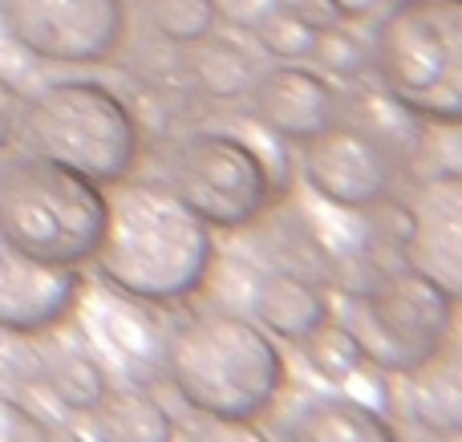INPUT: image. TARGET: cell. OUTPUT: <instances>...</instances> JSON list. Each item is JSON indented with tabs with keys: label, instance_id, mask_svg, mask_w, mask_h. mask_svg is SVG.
Masks as SVG:
<instances>
[{
	"label": "cell",
	"instance_id": "1",
	"mask_svg": "<svg viewBox=\"0 0 462 442\" xmlns=\"http://www.w3.org/2000/svg\"><path fill=\"white\" fill-rule=\"evenodd\" d=\"M94 272L138 305H179L211 276L216 235L167 183L118 179L106 187V232Z\"/></svg>",
	"mask_w": 462,
	"mask_h": 442
},
{
	"label": "cell",
	"instance_id": "2",
	"mask_svg": "<svg viewBox=\"0 0 462 442\" xmlns=\"http://www.w3.org/2000/svg\"><path fill=\"white\" fill-rule=\"evenodd\" d=\"M162 373L203 419L255 422L284 394V354L255 321L199 313L162 341Z\"/></svg>",
	"mask_w": 462,
	"mask_h": 442
},
{
	"label": "cell",
	"instance_id": "3",
	"mask_svg": "<svg viewBox=\"0 0 462 442\" xmlns=\"http://www.w3.org/2000/svg\"><path fill=\"white\" fill-rule=\"evenodd\" d=\"M369 65L398 110L430 126H458L462 0H398L369 41Z\"/></svg>",
	"mask_w": 462,
	"mask_h": 442
},
{
	"label": "cell",
	"instance_id": "4",
	"mask_svg": "<svg viewBox=\"0 0 462 442\" xmlns=\"http://www.w3.org/2000/svg\"><path fill=\"white\" fill-rule=\"evenodd\" d=\"M106 232V187L41 154L0 162V235L24 256L78 268Z\"/></svg>",
	"mask_w": 462,
	"mask_h": 442
},
{
	"label": "cell",
	"instance_id": "5",
	"mask_svg": "<svg viewBox=\"0 0 462 442\" xmlns=\"http://www.w3.org/2000/svg\"><path fill=\"white\" fill-rule=\"evenodd\" d=\"M21 143L29 154L73 167L78 175L110 187L134 170L143 154L130 106L102 81H49L24 102Z\"/></svg>",
	"mask_w": 462,
	"mask_h": 442
},
{
	"label": "cell",
	"instance_id": "6",
	"mask_svg": "<svg viewBox=\"0 0 462 442\" xmlns=\"http://www.w3.org/2000/svg\"><path fill=\"white\" fill-rule=\"evenodd\" d=\"M455 305V292L414 268H402V272H385L374 289L349 292L341 325L374 370L406 378L450 345Z\"/></svg>",
	"mask_w": 462,
	"mask_h": 442
},
{
	"label": "cell",
	"instance_id": "7",
	"mask_svg": "<svg viewBox=\"0 0 462 442\" xmlns=\"http://www.w3.org/2000/svg\"><path fill=\"white\" fill-rule=\"evenodd\" d=\"M167 187L211 227H247L276 203V175L252 143L203 130L179 143Z\"/></svg>",
	"mask_w": 462,
	"mask_h": 442
},
{
	"label": "cell",
	"instance_id": "8",
	"mask_svg": "<svg viewBox=\"0 0 462 442\" xmlns=\"http://www.w3.org/2000/svg\"><path fill=\"white\" fill-rule=\"evenodd\" d=\"M0 24L53 65H106L126 41V0H0Z\"/></svg>",
	"mask_w": 462,
	"mask_h": 442
},
{
	"label": "cell",
	"instance_id": "9",
	"mask_svg": "<svg viewBox=\"0 0 462 442\" xmlns=\"http://www.w3.org/2000/svg\"><path fill=\"white\" fill-rule=\"evenodd\" d=\"M300 175L333 207L369 211L390 199L398 167L377 134L349 122H328L300 143Z\"/></svg>",
	"mask_w": 462,
	"mask_h": 442
},
{
	"label": "cell",
	"instance_id": "10",
	"mask_svg": "<svg viewBox=\"0 0 462 442\" xmlns=\"http://www.w3.org/2000/svg\"><path fill=\"white\" fill-rule=\"evenodd\" d=\"M78 300V268L41 264L0 235V333H45L73 317Z\"/></svg>",
	"mask_w": 462,
	"mask_h": 442
},
{
	"label": "cell",
	"instance_id": "11",
	"mask_svg": "<svg viewBox=\"0 0 462 442\" xmlns=\"http://www.w3.org/2000/svg\"><path fill=\"white\" fill-rule=\"evenodd\" d=\"M247 94H252V118L296 146L337 122V106H341L325 73L300 61H280L268 73H255Z\"/></svg>",
	"mask_w": 462,
	"mask_h": 442
},
{
	"label": "cell",
	"instance_id": "12",
	"mask_svg": "<svg viewBox=\"0 0 462 442\" xmlns=\"http://www.w3.org/2000/svg\"><path fill=\"white\" fill-rule=\"evenodd\" d=\"M458 207H462V183L458 170H439L430 175L410 199V232H406V268L430 276L447 292L458 297Z\"/></svg>",
	"mask_w": 462,
	"mask_h": 442
},
{
	"label": "cell",
	"instance_id": "13",
	"mask_svg": "<svg viewBox=\"0 0 462 442\" xmlns=\"http://www.w3.org/2000/svg\"><path fill=\"white\" fill-rule=\"evenodd\" d=\"M252 313L268 337L300 345L312 329H320L333 317V308H328L325 292L312 281H304L296 272H268L252 297Z\"/></svg>",
	"mask_w": 462,
	"mask_h": 442
},
{
	"label": "cell",
	"instance_id": "14",
	"mask_svg": "<svg viewBox=\"0 0 462 442\" xmlns=\"http://www.w3.org/2000/svg\"><path fill=\"white\" fill-rule=\"evenodd\" d=\"M284 442H406L382 410L349 394L317 398L288 419Z\"/></svg>",
	"mask_w": 462,
	"mask_h": 442
},
{
	"label": "cell",
	"instance_id": "15",
	"mask_svg": "<svg viewBox=\"0 0 462 442\" xmlns=\"http://www.w3.org/2000/svg\"><path fill=\"white\" fill-rule=\"evenodd\" d=\"M86 414L94 442H179V422L143 386L106 390Z\"/></svg>",
	"mask_w": 462,
	"mask_h": 442
},
{
	"label": "cell",
	"instance_id": "16",
	"mask_svg": "<svg viewBox=\"0 0 462 442\" xmlns=\"http://www.w3.org/2000/svg\"><path fill=\"white\" fill-rule=\"evenodd\" d=\"M183 69H187V78H191V86L199 89L203 97H211V102H236V97H244L247 89H252L255 73H260L255 61L236 41L216 37V32L195 41V45H187Z\"/></svg>",
	"mask_w": 462,
	"mask_h": 442
},
{
	"label": "cell",
	"instance_id": "17",
	"mask_svg": "<svg viewBox=\"0 0 462 442\" xmlns=\"http://www.w3.org/2000/svg\"><path fill=\"white\" fill-rule=\"evenodd\" d=\"M45 386L69 410H89L110 390V373L97 357L81 354V349H61L45 362Z\"/></svg>",
	"mask_w": 462,
	"mask_h": 442
},
{
	"label": "cell",
	"instance_id": "18",
	"mask_svg": "<svg viewBox=\"0 0 462 442\" xmlns=\"http://www.w3.org/2000/svg\"><path fill=\"white\" fill-rule=\"evenodd\" d=\"M143 16L167 45H195L219 29L216 0H143Z\"/></svg>",
	"mask_w": 462,
	"mask_h": 442
},
{
	"label": "cell",
	"instance_id": "19",
	"mask_svg": "<svg viewBox=\"0 0 462 442\" xmlns=\"http://www.w3.org/2000/svg\"><path fill=\"white\" fill-rule=\"evenodd\" d=\"M300 354H304V362L320 373V378L341 382V386H345V382H353L369 365L365 357H361L357 341L349 337V329H345L341 321H333V317L300 341Z\"/></svg>",
	"mask_w": 462,
	"mask_h": 442
},
{
	"label": "cell",
	"instance_id": "20",
	"mask_svg": "<svg viewBox=\"0 0 462 442\" xmlns=\"http://www.w3.org/2000/svg\"><path fill=\"white\" fill-rule=\"evenodd\" d=\"M252 32H255L263 53H272L276 61H304V57L312 53V41H317V29H309L288 0H280L276 8H268V13L255 21Z\"/></svg>",
	"mask_w": 462,
	"mask_h": 442
},
{
	"label": "cell",
	"instance_id": "21",
	"mask_svg": "<svg viewBox=\"0 0 462 442\" xmlns=\"http://www.w3.org/2000/svg\"><path fill=\"white\" fill-rule=\"evenodd\" d=\"M312 61L320 73H333V78H361L369 65V41H361L357 32H349L345 24L317 32L312 41Z\"/></svg>",
	"mask_w": 462,
	"mask_h": 442
},
{
	"label": "cell",
	"instance_id": "22",
	"mask_svg": "<svg viewBox=\"0 0 462 442\" xmlns=\"http://www.w3.org/2000/svg\"><path fill=\"white\" fill-rule=\"evenodd\" d=\"M57 435L29 410V406L13 402L8 394H0V442H53Z\"/></svg>",
	"mask_w": 462,
	"mask_h": 442
},
{
	"label": "cell",
	"instance_id": "23",
	"mask_svg": "<svg viewBox=\"0 0 462 442\" xmlns=\"http://www.w3.org/2000/svg\"><path fill=\"white\" fill-rule=\"evenodd\" d=\"M187 442H272L255 422H227V419H203L195 430H187Z\"/></svg>",
	"mask_w": 462,
	"mask_h": 442
},
{
	"label": "cell",
	"instance_id": "24",
	"mask_svg": "<svg viewBox=\"0 0 462 442\" xmlns=\"http://www.w3.org/2000/svg\"><path fill=\"white\" fill-rule=\"evenodd\" d=\"M276 5L280 0H216L219 21H231V24H239V29H255V21Z\"/></svg>",
	"mask_w": 462,
	"mask_h": 442
},
{
	"label": "cell",
	"instance_id": "25",
	"mask_svg": "<svg viewBox=\"0 0 462 442\" xmlns=\"http://www.w3.org/2000/svg\"><path fill=\"white\" fill-rule=\"evenodd\" d=\"M325 5H333V13L341 16L345 24H349V21H361V16H369L377 5H382V0H325Z\"/></svg>",
	"mask_w": 462,
	"mask_h": 442
},
{
	"label": "cell",
	"instance_id": "26",
	"mask_svg": "<svg viewBox=\"0 0 462 442\" xmlns=\"http://www.w3.org/2000/svg\"><path fill=\"white\" fill-rule=\"evenodd\" d=\"M418 442H458V427H450V430H430V427H422V438Z\"/></svg>",
	"mask_w": 462,
	"mask_h": 442
},
{
	"label": "cell",
	"instance_id": "27",
	"mask_svg": "<svg viewBox=\"0 0 462 442\" xmlns=\"http://www.w3.org/2000/svg\"><path fill=\"white\" fill-rule=\"evenodd\" d=\"M53 442H57V438H53ZM73 442H81V438H73Z\"/></svg>",
	"mask_w": 462,
	"mask_h": 442
}]
</instances>
